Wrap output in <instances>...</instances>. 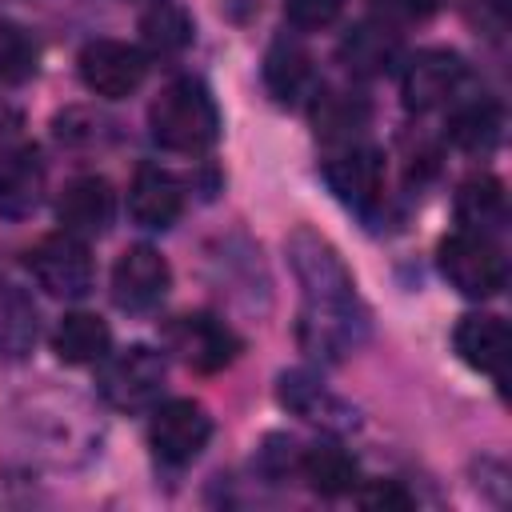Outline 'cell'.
<instances>
[{
	"label": "cell",
	"instance_id": "31",
	"mask_svg": "<svg viewBox=\"0 0 512 512\" xmlns=\"http://www.w3.org/2000/svg\"><path fill=\"white\" fill-rule=\"evenodd\" d=\"M16 124H20V116H16V112H12V108L0 100V140H4V136H8Z\"/></svg>",
	"mask_w": 512,
	"mask_h": 512
},
{
	"label": "cell",
	"instance_id": "5",
	"mask_svg": "<svg viewBox=\"0 0 512 512\" xmlns=\"http://www.w3.org/2000/svg\"><path fill=\"white\" fill-rule=\"evenodd\" d=\"M160 388H164V356L148 344H128L100 360L96 392L116 412H140V408L156 404Z\"/></svg>",
	"mask_w": 512,
	"mask_h": 512
},
{
	"label": "cell",
	"instance_id": "6",
	"mask_svg": "<svg viewBox=\"0 0 512 512\" xmlns=\"http://www.w3.org/2000/svg\"><path fill=\"white\" fill-rule=\"evenodd\" d=\"M168 352L192 372H220L240 356V336L212 312H184L164 324Z\"/></svg>",
	"mask_w": 512,
	"mask_h": 512
},
{
	"label": "cell",
	"instance_id": "30",
	"mask_svg": "<svg viewBox=\"0 0 512 512\" xmlns=\"http://www.w3.org/2000/svg\"><path fill=\"white\" fill-rule=\"evenodd\" d=\"M300 452H304V444H296L292 436H268L260 448V468L272 480H284L288 472H300Z\"/></svg>",
	"mask_w": 512,
	"mask_h": 512
},
{
	"label": "cell",
	"instance_id": "18",
	"mask_svg": "<svg viewBox=\"0 0 512 512\" xmlns=\"http://www.w3.org/2000/svg\"><path fill=\"white\" fill-rule=\"evenodd\" d=\"M44 160L36 148H12L0 156V216L24 220L44 200Z\"/></svg>",
	"mask_w": 512,
	"mask_h": 512
},
{
	"label": "cell",
	"instance_id": "23",
	"mask_svg": "<svg viewBox=\"0 0 512 512\" xmlns=\"http://www.w3.org/2000/svg\"><path fill=\"white\" fill-rule=\"evenodd\" d=\"M112 348V332L96 312H68L52 332V352L64 364H100Z\"/></svg>",
	"mask_w": 512,
	"mask_h": 512
},
{
	"label": "cell",
	"instance_id": "14",
	"mask_svg": "<svg viewBox=\"0 0 512 512\" xmlns=\"http://www.w3.org/2000/svg\"><path fill=\"white\" fill-rule=\"evenodd\" d=\"M452 348L468 368L504 384V376H508V324L500 316H492V312L460 316V324L452 328Z\"/></svg>",
	"mask_w": 512,
	"mask_h": 512
},
{
	"label": "cell",
	"instance_id": "10",
	"mask_svg": "<svg viewBox=\"0 0 512 512\" xmlns=\"http://www.w3.org/2000/svg\"><path fill=\"white\" fill-rule=\"evenodd\" d=\"M320 172H324L328 188H332L344 204L368 212V208L380 200L384 152L372 148V144H364V140H356V144H336V148L328 152V160L320 164Z\"/></svg>",
	"mask_w": 512,
	"mask_h": 512
},
{
	"label": "cell",
	"instance_id": "16",
	"mask_svg": "<svg viewBox=\"0 0 512 512\" xmlns=\"http://www.w3.org/2000/svg\"><path fill=\"white\" fill-rule=\"evenodd\" d=\"M276 396L284 408H292L296 416H304L328 432H352L356 428V408H348L340 396H332L312 372H300V368L284 372L276 384Z\"/></svg>",
	"mask_w": 512,
	"mask_h": 512
},
{
	"label": "cell",
	"instance_id": "9",
	"mask_svg": "<svg viewBox=\"0 0 512 512\" xmlns=\"http://www.w3.org/2000/svg\"><path fill=\"white\" fill-rule=\"evenodd\" d=\"M208 436H212V416L196 400H168L148 420V444H152L156 460H164L172 468L192 464L204 452Z\"/></svg>",
	"mask_w": 512,
	"mask_h": 512
},
{
	"label": "cell",
	"instance_id": "2",
	"mask_svg": "<svg viewBox=\"0 0 512 512\" xmlns=\"http://www.w3.org/2000/svg\"><path fill=\"white\" fill-rule=\"evenodd\" d=\"M436 264H440V276L468 300H492L504 292L508 284V260H504V248L484 236V232H468V228H456L452 236L440 240L436 248Z\"/></svg>",
	"mask_w": 512,
	"mask_h": 512
},
{
	"label": "cell",
	"instance_id": "17",
	"mask_svg": "<svg viewBox=\"0 0 512 512\" xmlns=\"http://www.w3.org/2000/svg\"><path fill=\"white\" fill-rule=\"evenodd\" d=\"M336 56L352 76H384L396 64H404V44H400L396 28H384L368 16V20H360L344 32Z\"/></svg>",
	"mask_w": 512,
	"mask_h": 512
},
{
	"label": "cell",
	"instance_id": "25",
	"mask_svg": "<svg viewBox=\"0 0 512 512\" xmlns=\"http://www.w3.org/2000/svg\"><path fill=\"white\" fill-rule=\"evenodd\" d=\"M140 40L152 56H176L192 44V16L176 0H156L140 16Z\"/></svg>",
	"mask_w": 512,
	"mask_h": 512
},
{
	"label": "cell",
	"instance_id": "8",
	"mask_svg": "<svg viewBox=\"0 0 512 512\" xmlns=\"http://www.w3.org/2000/svg\"><path fill=\"white\" fill-rule=\"evenodd\" d=\"M76 64H80L84 88L104 96V100L132 96L148 76V56L136 44H124V40H88L80 48Z\"/></svg>",
	"mask_w": 512,
	"mask_h": 512
},
{
	"label": "cell",
	"instance_id": "4",
	"mask_svg": "<svg viewBox=\"0 0 512 512\" xmlns=\"http://www.w3.org/2000/svg\"><path fill=\"white\" fill-rule=\"evenodd\" d=\"M472 92V68L464 56L448 48H424L412 60H404L400 72V96L408 112H436L452 108Z\"/></svg>",
	"mask_w": 512,
	"mask_h": 512
},
{
	"label": "cell",
	"instance_id": "28",
	"mask_svg": "<svg viewBox=\"0 0 512 512\" xmlns=\"http://www.w3.org/2000/svg\"><path fill=\"white\" fill-rule=\"evenodd\" d=\"M344 4H348V0H288V4H284V16H288L292 28L316 32V28L336 24L340 12H344Z\"/></svg>",
	"mask_w": 512,
	"mask_h": 512
},
{
	"label": "cell",
	"instance_id": "12",
	"mask_svg": "<svg viewBox=\"0 0 512 512\" xmlns=\"http://www.w3.org/2000/svg\"><path fill=\"white\" fill-rule=\"evenodd\" d=\"M116 216V192L104 176H76L56 200V220L72 236H104Z\"/></svg>",
	"mask_w": 512,
	"mask_h": 512
},
{
	"label": "cell",
	"instance_id": "20",
	"mask_svg": "<svg viewBox=\"0 0 512 512\" xmlns=\"http://www.w3.org/2000/svg\"><path fill=\"white\" fill-rule=\"evenodd\" d=\"M448 140L468 152V156H488L496 152V144L504 140V108L488 96L468 92L460 104H452V120H448Z\"/></svg>",
	"mask_w": 512,
	"mask_h": 512
},
{
	"label": "cell",
	"instance_id": "22",
	"mask_svg": "<svg viewBox=\"0 0 512 512\" xmlns=\"http://www.w3.org/2000/svg\"><path fill=\"white\" fill-rule=\"evenodd\" d=\"M504 216H508V196H504V184L496 176L480 172L456 188V224L460 228L492 236L504 224Z\"/></svg>",
	"mask_w": 512,
	"mask_h": 512
},
{
	"label": "cell",
	"instance_id": "3",
	"mask_svg": "<svg viewBox=\"0 0 512 512\" xmlns=\"http://www.w3.org/2000/svg\"><path fill=\"white\" fill-rule=\"evenodd\" d=\"M288 264L304 288V308H352L360 304L356 280L340 252L312 228H296L288 236Z\"/></svg>",
	"mask_w": 512,
	"mask_h": 512
},
{
	"label": "cell",
	"instance_id": "27",
	"mask_svg": "<svg viewBox=\"0 0 512 512\" xmlns=\"http://www.w3.org/2000/svg\"><path fill=\"white\" fill-rule=\"evenodd\" d=\"M436 8H440V0H368L372 20L384 24V28H412V24H424Z\"/></svg>",
	"mask_w": 512,
	"mask_h": 512
},
{
	"label": "cell",
	"instance_id": "19",
	"mask_svg": "<svg viewBox=\"0 0 512 512\" xmlns=\"http://www.w3.org/2000/svg\"><path fill=\"white\" fill-rule=\"evenodd\" d=\"M312 112V124H316V136L336 148V144H356L364 140V128L372 120V108L360 92H344V88H320L308 104Z\"/></svg>",
	"mask_w": 512,
	"mask_h": 512
},
{
	"label": "cell",
	"instance_id": "21",
	"mask_svg": "<svg viewBox=\"0 0 512 512\" xmlns=\"http://www.w3.org/2000/svg\"><path fill=\"white\" fill-rule=\"evenodd\" d=\"M40 336V312L32 304V296L12 284L0 280V364H16L36 348Z\"/></svg>",
	"mask_w": 512,
	"mask_h": 512
},
{
	"label": "cell",
	"instance_id": "11",
	"mask_svg": "<svg viewBox=\"0 0 512 512\" xmlns=\"http://www.w3.org/2000/svg\"><path fill=\"white\" fill-rule=\"evenodd\" d=\"M172 288V268L152 244H132L112 268V300L124 312L156 308Z\"/></svg>",
	"mask_w": 512,
	"mask_h": 512
},
{
	"label": "cell",
	"instance_id": "1",
	"mask_svg": "<svg viewBox=\"0 0 512 512\" xmlns=\"http://www.w3.org/2000/svg\"><path fill=\"white\" fill-rule=\"evenodd\" d=\"M148 128L164 152L200 156L220 140V108L204 80L180 76V80L164 84L160 96L152 100Z\"/></svg>",
	"mask_w": 512,
	"mask_h": 512
},
{
	"label": "cell",
	"instance_id": "26",
	"mask_svg": "<svg viewBox=\"0 0 512 512\" xmlns=\"http://www.w3.org/2000/svg\"><path fill=\"white\" fill-rule=\"evenodd\" d=\"M36 68H40L36 36L16 20H0V84H24L36 76Z\"/></svg>",
	"mask_w": 512,
	"mask_h": 512
},
{
	"label": "cell",
	"instance_id": "7",
	"mask_svg": "<svg viewBox=\"0 0 512 512\" xmlns=\"http://www.w3.org/2000/svg\"><path fill=\"white\" fill-rule=\"evenodd\" d=\"M28 272L36 276V284L52 296L64 300H80L92 292V256L88 244L72 232H52L44 240H36L28 248Z\"/></svg>",
	"mask_w": 512,
	"mask_h": 512
},
{
	"label": "cell",
	"instance_id": "24",
	"mask_svg": "<svg viewBox=\"0 0 512 512\" xmlns=\"http://www.w3.org/2000/svg\"><path fill=\"white\" fill-rule=\"evenodd\" d=\"M300 476L320 496H348L360 484V464L340 444H312L300 452Z\"/></svg>",
	"mask_w": 512,
	"mask_h": 512
},
{
	"label": "cell",
	"instance_id": "29",
	"mask_svg": "<svg viewBox=\"0 0 512 512\" xmlns=\"http://www.w3.org/2000/svg\"><path fill=\"white\" fill-rule=\"evenodd\" d=\"M352 496H356L360 508H376V512H408V508H412V496H408L396 480H368V484H356Z\"/></svg>",
	"mask_w": 512,
	"mask_h": 512
},
{
	"label": "cell",
	"instance_id": "13",
	"mask_svg": "<svg viewBox=\"0 0 512 512\" xmlns=\"http://www.w3.org/2000/svg\"><path fill=\"white\" fill-rule=\"evenodd\" d=\"M264 88L272 92L276 104H312V96L320 92L316 84V68L308 48L296 36H276L264 52Z\"/></svg>",
	"mask_w": 512,
	"mask_h": 512
},
{
	"label": "cell",
	"instance_id": "32",
	"mask_svg": "<svg viewBox=\"0 0 512 512\" xmlns=\"http://www.w3.org/2000/svg\"><path fill=\"white\" fill-rule=\"evenodd\" d=\"M124 4H140V8H148V4H156V0H124Z\"/></svg>",
	"mask_w": 512,
	"mask_h": 512
},
{
	"label": "cell",
	"instance_id": "15",
	"mask_svg": "<svg viewBox=\"0 0 512 512\" xmlns=\"http://www.w3.org/2000/svg\"><path fill=\"white\" fill-rule=\"evenodd\" d=\"M128 212H132V220L140 228L164 232L184 212V184L168 168L140 164L136 176H132V188H128Z\"/></svg>",
	"mask_w": 512,
	"mask_h": 512
}]
</instances>
